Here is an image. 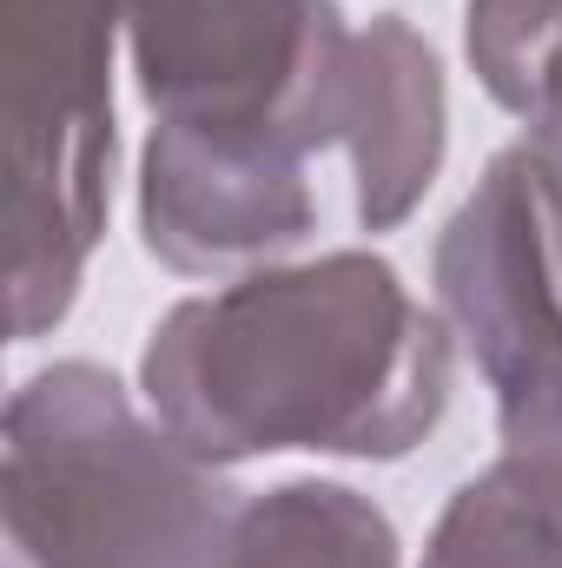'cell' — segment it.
<instances>
[{"label":"cell","instance_id":"cell-1","mask_svg":"<svg viewBox=\"0 0 562 568\" xmlns=\"http://www.w3.org/2000/svg\"><path fill=\"white\" fill-rule=\"evenodd\" d=\"M450 337L391 258L324 252L172 304L145 337L140 390L212 469L279 449L398 463L450 404Z\"/></svg>","mask_w":562,"mask_h":568},{"label":"cell","instance_id":"cell-2","mask_svg":"<svg viewBox=\"0 0 562 568\" xmlns=\"http://www.w3.org/2000/svg\"><path fill=\"white\" fill-rule=\"evenodd\" d=\"M7 568H219L232 483L100 364H47L7 397Z\"/></svg>","mask_w":562,"mask_h":568},{"label":"cell","instance_id":"cell-3","mask_svg":"<svg viewBox=\"0 0 562 568\" xmlns=\"http://www.w3.org/2000/svg\"><path fill=\"white\" fill-rule=\"evenodd\" d=\"M127 0H7V331H53L113 199V40Z\"/></svg>","mask_w":562,"mask_h":568},{"label":"cell","instance_id":"cell-4","mask_svg":"<svg viewBox=\"0 0 562 568\" xmlns=\"http://www.w3.org/2000/svg\"><path fill=\"white\" fill-rule=\"evenodd\" d=\"M358 33L331 0H127L152 126L311 165L344 145Z\"/></svg>","mask_w":562,"mask_h":568},{"label":"cell","instance_id":"cell-5","mask_svg":"<svg viewBox=\"0 0 562 568\" xmlns=\"http://www.w3.org/2000/svg\"><path fill=\"white\" fill-rule=\"evenodd\" d=\"M436 311L496 390L503 449L562 469V258L530 145L483 165L476 192L436 232Z\"/></svg>","mask_w":562,"mask_h":568},{"label":"cell","instance_id":"cell-6","mask_svg":"<svg viewBox=\"0 0 562 568\" xmlns=\"http://www.w3.org/2000/svg\"><path fill=\"white\" fill-rule=\"evenodd\" d=\"M311 225L318 199L298 159L225 152L152 126L140 152V232L159 265L185 278L272 265Z\"/></svg>","mask_w":562,"mask_h":568},{"label":"cell","instance_id":"cell-7","mask_svg":"<svg viewBox=\"0 0 562 568\" xmlns=\"http://www.w3.org/2000/svg\"><path fill=\"white\" fill-rule=\"evenodd\" d=\"M450 106L436 47L411 20L384 13L358 27L351 93H344V159H351V212L364 232H398L443 172Z\"/></svg>","mask_w":562,"mask_h":568},{"label":"cell","instance_id":"cell-8","mask_svg":"<svg viewBox=\"0 0 562 568\" xmlns=\"http://www.w3.org/2000/svg\"><path fill=\"white\" fill-rule=\"evenodd\" d=\"M463 53L483 93L523 120V145L543 172L562 258V0H470Z\"/></svg>","mask_w":562,"mask_h":568},{"label":"cell","instance_id":"cell-9","mask_svg":"<svg viewBox=\"0 0 562 568\" xmlns=\"http://www.w3.org/2000/svg\"><path fill=\"white\" fill-rule=\"evenodd\" d=\"M219 568H404L391 516L344 483H279L239 503Z\"/></svg>","mask_w":562,"mask_h":568},{"label":"cell","instance_id":"cell-10","mask_svg":"<svg viewBox=\"0 0 562 568\" xmlns=\"http://www.w3.org/2000/svg\"><path fill=\"white\" fill-rule=\"evenodd\" d=\"M423 568H562V469L503 449L443 503Z\"/></svg>","mask_w":562,"mask_h":568}]
</instances>
